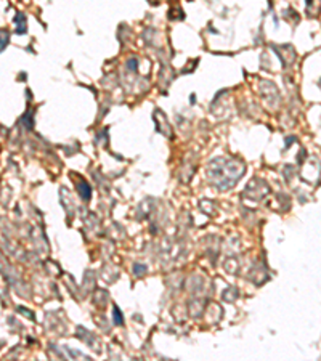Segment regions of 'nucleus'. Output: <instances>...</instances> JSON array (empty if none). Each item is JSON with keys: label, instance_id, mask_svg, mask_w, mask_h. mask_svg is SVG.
<instances>
[{"label": "nucleus", "instance_id": "nucleus-1", "mask_svg": "<svg viewBox=\"0 0 321 361\" xmlns=\"http://www.w3.org/2000/svg\"><path fill=\"white\" fill-rule=\"evenodd\" d=\"M246 172V167L241 161L233 157H217L207 165L209 181L218 189H230Z\"/></svg>", "mask_w": 321, "mask_h": 361}, {"label": "nucleus", "instance_id": "nucleus-2", "mask_svg": "<svg viewBox=\"0 0 321 361\" xmlns=\"http://www.w3.org/2000/svg\"><path fill=\"white\" fill-rule=\"evenodd\" d=\"M77 189H79V193H80V197L84 201H88L90 199V193H92V189L88 186V183L87 181H80V183H77Z\"/></svg>", "mask_w": 321, "mask_h": 361}, {"label": "nucleus", "instance_id": "nucleus-3", "mask_svg": "<svg viewBox=\"0 0 321 361\" xmlns=\"http://www.w3.org/2000/svg\"><path fill=\"white\" fill-rule=\"evenodd\" d=\"M112 316H114V323H116V324H122L124 318H122V315H120L119 308H114V310H112Z\"/></svg>", "mask_w": 321, "mask_h": 361}, {"label": "nucleus", "instance_id": "nucleus-4", "mask_svg": "<svg viewBox=\"0 0 321 361\" xmlns=\"http://www.w3.org/2000/svg\"><path fill=\"white\" fill-rule=\"evenodd\" d=\"M8 45V34H5V37H0V52Z\"/></svg>", "mask_w": 321, "mask_h": 361}, {"label": "nucleus", "instance_id": "nucleus-5", "mask_svg": "<svg viewBox=\"0 0 321 361\" xmlns=\"http://www.w3.org/2000/svg\"><path fill=\"white\" fill-rule=\"evenodd\" d=\"M135 268H137V273H138V274H140V273H143V270H145V266H141V265H137Z\"/></svg>", "mask_w": 321, "mask_h": 361}, {"label": "nucleus", "instance_id": "nucleus-6", "mask_svg": "<svg viewBox=\"0 0 321 361\" xmlns=\"http://www.w3.org/2000/svg\"><path fill=\"white\" fill-rule=\"evenodd\" d=\"M307 3H308V5H311V0H307Z\"/></svg>", "mask_w": 321, "mask_h": 361}]
</instances>
